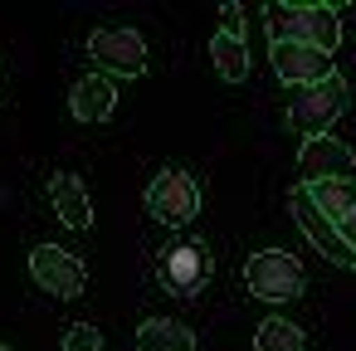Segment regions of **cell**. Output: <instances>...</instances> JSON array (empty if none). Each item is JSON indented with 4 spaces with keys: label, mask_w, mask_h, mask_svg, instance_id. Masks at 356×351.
Wrapping results in <instances>:
<instances>
[{
    "label": "cell",
    "mask_w": 356,
    "mask_h": 351,
    "mask_svg": "<svg viewBox=\"0 0 356 351\" xmlns=\"http://www.w3.org/2000/svg\"><path fill=\"white\" fill-rule=\"evenodd\" d=\"M220 20H225V30H220V35H229V40H244V10L234 6V0H229V6L220 10Z\"/></svg>",
    "instance_id": "obj_18"
},
{
    "label": "cell",
    "mask_w": 356,
    "mask_h": 351,
    "mask_svg": "<svg viewBox=\"0 0 356 351\" xmlns=\"http://www.w3.org/2000/svg\"><path fill=\"white\" fill-rule=\"evenodd\" d=\"M337 229H341V239H346V244H351V249H356V215H351V220H341V225H337Z\"/></svg>",
    "instance_id": "obj_19"
},
{
    "label": "cell",
    "mask_w": 356,
    "mask_h": 351,
    "mask_svg": "<svg viewBox=\"0 0 356 351\" xmlns=\"http://www.w3.org/2000/svg\"><path fill=\"white\" fill-rule=\"evenodd\" d=\"M64 351H103V332L93 322H74L64 332Z\"/></svg>",
    "instance_id": "obj_17"
},
{
    "label": "cell",
    "mask_w": 356,
    "mask_h": 351,
    "mask_svg": "<svg viewBox=\"0 0 356 351\" xmlns=\"http://www.w3.org/2000/svg\"><path fill=\"white\" fill-rule=\"evenodd\" d=\"M254 351H307V336L288 317H264L254 332Z\"/></svg>",
    "instance_id": "obj_15"
},
{
    "label": "cell",
    "mask_w": 356,
    "mask_h": 351,
    "mask_svg": "<svg viewBox=\"0 0 356 351\" xmlns=\"http://www.w3.org/2000/svg\"><path fill=\"white\" fill-rule=\"evenodd\" d=\"M30 273H35V283H40L44 293H54V297H79V293L88 288L83 259L69 254V249H59V244H40V249L30 254Z\"/></svg>",
    "instance_id": "obj_7"
},
{
    "label": "cell",
    "mask_w": 356,
    "mask_h": 351,
    "mask_svg": "<svg viewBox=\"0 0 356 351\" xmlns=\"http://www.w3.org/2000/svg\"><path fill=\"white\" fill-rule=\"evenodd\" d=\"M351 171H356V152H351L346 142H337V137H312V142H302V152H298V176H302V186L346 181Z\"/></svg>",
    "instance_id": "obj_9"
},
{
    "label": "cell",
    "mask_w": 356,
    "mask_h": 351,
    "mask_svg": "<svg viewBox=\"0 0 356 351\" xmlns=\"http://www.w3.org/2000/svg\"><path fill=\"white\" fill-rule=\"evenodd\" d=\"M156 278H161L166 293L195 297V293L205 288V278H210V254H205V244H200V239H176V244H166L161 259H156Z\"/></svg>",
    "instance_id": "obj_6"
},
{
    "label": "cell",
    "mask_w": 356,
    "mask_h": 351,
    "mask_svg": "<svg viewBox=\"0 0 356 351\" xmlns=\"http://www.w3.org/2000/svg\"><path fill=\"white\" fill-rule=\"evenodd\" d=\"M88 54L98 64V74H122V79H137L147 69V40L127 25H108V30H93L88 35Z\"/></svg>",
    "instance_id": "obj_5"
},
{
    "label": "cell",
    "mask_w": 356,
    "mask_h": 351,
    "mask_svg": "<svg viewBox=\"0 0 356 351\" xmlns=\"http://www.w3.org/2000/svg\"><path fill=\"white\" fill-rule=\"evenodd\" d=\"M268 40L273 44H312L332 54L341 44V15L332 6H268Z\"/></svg>",
    "instance_id": "obj_1"
},
{
    "label": "cell",
    "mask_w": 356,
    "mask_h": 351,
    "mask_svg": "<svg viewBox=\"0 0 356 351\" xmlns=\"http://www.w3.org/2000/svg\"><path fill=\"white\" fill-rule=\"evenodd\" d=\"M113 108H118V88H113V79L108 74H83L79 83H74V93H69V113L79 117V122H108L113 117Z\"/></svg>",
    "instance_id": "obj_11"
},
{
    "label": "cell",
    "mask_w": 356,
    "mask_h": 351,
    "mask_svg": "<svg viewBox=\"0 0 356 351\" xmlns=\"http://www.w3.org/2000/svg\"><path fill=\"white\" fill-rule=\"evenodd\" d=\"M244 283L254 297L264 302H293L302 293V263L288 254V249H259L249 263H244Z\"/></svg>",
    "instance_id": "obj_4"
},
{
    "label": "cell",
    "mask_w": 356,
    "mask_h": 351,
    "mask_svg": "<svg viewBox=\"0 0 356 351\" xmlns=\"http://www.w3.org/2000/svg\"><path fill=\"white\" fill-rule=\"evenodd\" d=\"M346 103H351V88H346L341 74H332V79H322V83H312V88H298V93L288 98V127H293L302 142L327 137V127L346 113Z\"/></svg>",
    "instance_id": "obj_2"
},
{
    "label": "cell",
    "mask_w": 356,
    "mask_h": 351,
    "mask_svg": "<svg viewBox=\"0 0 356 351\" xmlns=\"http://www.w3.org/2000/svg\"><path fill=\"white\" fill-rule=\"evenodd\" d=\"M288 210H293V220H298V229L332 259V263H341V268H356V249L341 239V229L312 205V195H307V186H293V195H288Z\"/></svg>",
    "instance_id": "obj_8"
},
{
    "label": "cell",
    "mask_w": 356,
    "mask_h": 351,
    "mask_svg": "<svg viewBox=\"0 0 356 351\" xmlns=\"http://www.w3.org/2000/svg\"><path fill=\"white\" fill-rule=\"evenodd\" d=\"M210 59H215V74H220L225 83H244V79H249V49H244V40L215 35V40H210Z\"/></svg>",
    "instance_id": "obj_16"
},
{
    "label": "cell",
    "mask_w": 356,
    "mask_h": 351,
    "mask_svg": "<svg viewBox=\"0 0 356 351\" xmlns=\"http://www.w3.org/2000/svg\"><path fill=\"white\" fill-rule=\"evenodd\" d=\"M273 74L298 93V88H312L322 79H332V54L312 49V44H273Z\"/></svg>",
    "instance_id": "obj_10"
},
{
    "label": "cell",
    "mask_w": 356,
    "mask_h": 351,
    "mask_svg": "<svg viewBox=\"0 0 356 351\" xmlns=\"http://www.w3.org/2000/svg\"><path fill=\"white\" fill-rule=\"evenodd\" d=\"M137 351H195V332L176 317H147L137 327Z\"/></svg>",
    "instance_id": "obj_13"
},
{
    "label": "cell",
    "mask_w": 356,
    "mask_h": 351,
    "mask_svg": "<svg viewBox=\"0 0 356 351\" xmlns=\"http://www.w3.org/2000/svg\"><path fill=\"white\" fill-rule=\"evenodd\" d=\"M307 195H312V205H317L332 225H341V220L356 215V181H351V176H346V181H317V186H307Z\"/></svg>",
    "instance_id": "obj_14"
},
{
    "label": "cell",
    "mask_w": 356,
    "mask_h": 351,
    "mask_svg": "<svg viewBox=\"0 0 356 351\" xmlns=\"http://www.w3.org/2000/svg\"><path fill=\"white\" fill-rule=\"evenodd\" d=\"M0 351H15V346H0Z\"/></svg>",
    "instance_id": "obj_20"
},
{
    "label": "cell",
    "mask_w": 356,
    "mask_h": 351,
    "mask_svg": "<svg viewBox=\"0 0 356 351\" xmlns=\"http://www.w3.org/2000/svg\"><path fill=\"white\" fill-rule=\"evenodd\" d=\"M49 205H54V215H59L69 229H88V225H93L88 190H83V181H79V176H69V171L49 176Z\"/></svg>",
    "instance_id": "obj_12"
},
{
    "label": "cell",
    "mask_w": 356,
    "mask_h": 351,
    "mask_svg": "<svg viewBox=\"0 0 356 351\" xmlns=\"http://www.w3.org/2000/svg\"><path fill=\"white\" fill-rule=\"evenodd\" d=\"M147 215L161 220V225H171V229L176 225H191L200 215V186H195V176L181 171V166L156 171L152 186H147Z\"/></svg>",
    "instance_id": "obj_3"
}]
</instances>
